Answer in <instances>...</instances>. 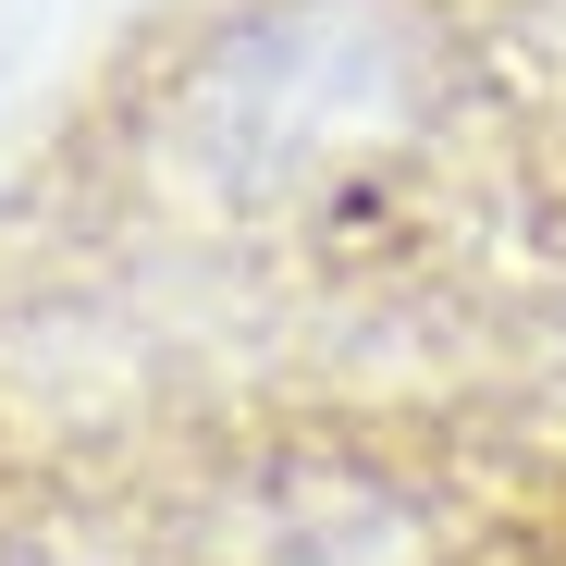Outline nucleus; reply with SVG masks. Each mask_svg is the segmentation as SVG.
I'll list each match as a JSON object with an SVG mask.
<instances>
[{"instance_id":"f257e3e1","label":"nucleus","mask_w":566,"mask_h":566,"mask_svg":"<svg viewBox=\"0 0 566 566\" xmlns=\"http://www.w3.org/2000/svg\"><path fill=\"white\" fill-rule=\"evenodd\" d=\"M530 0H160L62 112L99 247L259 271L443 198L517 148Z\"/></svg>"},{"instance_id":"f03ea898","label":"nucleus","mask_w":566,"mask_h":566,"mask_svg":"<svg viewBox=\"0 0 566 566\" xmlns=\"http://www.w3.org/2000/svg\"><path fill=\"white\" fill-rule=\"evenodd\" d=\"M0 566H271L210 505L172 493V468H74V455H0Z\"/></svg>"},{"instance_id":"7ed1b4c3","label":"nucleus","mask_w":566,"mask_h":566,"mask_svg":"<svg viewBox=\"0 0 566 566\" xmlns=\"http://www.w3.org/2000/svg\"><path fill=\"white\" fill-rule=\"evenodd\" d=\"M517 172H530V234H517V308H530V333H542V369L566 382V136L517 148Z\"/></svg>"}]
</instances>
